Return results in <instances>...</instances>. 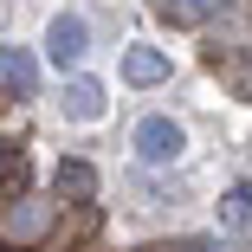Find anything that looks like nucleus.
<instances>
[{
	"label": "nucleus",
	"instance_id": "1",
	"mask_svg": "<svg viewBox=\"0 0 252 252\" xmlns=\"http://www.w3.org/2000/svg\"><path fill=\"white\" fill-rule=\"evenodd\" d=\"M45 59H52L65 78H78L84 59H91V26H84L78 13H59L52 26H45Z\"/></svg>",
	"mask_w": 252,
	"mask_h": 252
},
{
	"label": "nucleus",
	"instance_id": "2",
	"mask_svg": "<svg viewBox=\"0 0 252 252\" xmlns=\"http://www.w3.org/2000/svg\"><path fill=\"white\" fill-rule=\"evenodd\" d=\"M181 149H188V136H181V123H175V117H142V123H136V156H142L149 168L181 162Z\"/></svg>",
	"mask_w": 252,
	"mask_h": 252
},
{
	"label": "nucleus",
	"instance_id": "3",
	"mask_svg": "<svg viewBox=\"0 0 252 252\" xmlns=\"http://www.w3.org/2000/svg\"><path fill=\"white\" fill-rule=\"evenodd\" d=\"M0 91L7 97H32L39 91V59L26 45H0Z\"/></svg>",
	"mask_w": 252,
	"mask_h": 252
},
{
	"label": "nucleus",
	"instance_id": "4",
	"mask_svg": "<svg viewBox=\"0 0 252 252\" xmlns=\"http://www.w3.org/2000/svg\"><path fill=\"white\" fill-rule=\"evenodd\" d=\"M59 104H65L71 123H97V117H104V84L78 71V78H65V97H59Z\"/></svg>",
	"mask_w": 252,
	"mask_h": 252
},
{
	"label": "nucleus",
	"instance_id": "5",
	"mask_svg": "<svg viewBox=\"0 0 252 252\" xmlns=\"http://www.w3.org/2000/svg\"><path fill=\"white\" fill-rule=\"evenodd\" d=\"M123 78H129L136 91L168 84V52H162V45H129V52H123Z\"/></svg>",
	"mask_w": 252,
	"mask_h": 252
},
{
	"label": "nucleus",
	"instance_id": "6",
	"mask_svg": "<svg viewBox=\"0 0 252 252\" xmlns=\"http://www.w3.org/2000/svg\"><path fill=\"white\" fill-rule=\"evenodd\" d=\"M45 220H52V207H45V200H26L20 214H7V226H0V233H7V239H39Z\"/></svg>",
	"mask_w": 252,
	"mask_h": 252
},
{
	"label": "nucleus",
	"instance_id": "7",
	"mask_svg": "<svg viewBox=\"0 0 252 252\" xmlns=\"http://www.w3.org/2000/svg\"><path fill=\"white\" fill-rule=\"evenodd\" d=\"M220 220H226V226H239V233H252V181H233V188H226Z\"/></svg>",
	"mask_w": 252,
	"mask_h": 252
},
{
	"label": "nucleus",
	"instance_id": "8",
	"mask_svg": "<svg viewBox=\"0 0 252 252\" xmlns=\"http://www.w3.org/2000/svg\"><path fill=\"white\" fill-rule=\"evenodd\" d=\"M59 188H65L71 200H91V194H97V175H91L84 162H59Z\"/></svg>",
	"mask_w": 252,
	"mask_h": 252
},
{
	"label": "nucleus",
	"instance_id": "9",
	"mask_svg": "<svg viewBox=\"0 0 252 252\" xmlns=\"http://www.w3.org/2000/svg\"><path fill=\"white\" fill-rule=\"evenodd\" d=\"M162 7H168L175 20H188V26H194V20H207V13H220V7H233V0H162Z\"/></svg>",
	"mask_w": 252,
	"mask_h": 252
},
{
	"label": "nucleus",
	"instance_id": "10",
	"mask_svg": "<svg viewBox=\"0 0 252 252\" xmlns=\"http://www.w3.org/2000/svg\"><path fill=\"white\" fill-rule=\"evenodd\" d=\"M13 162H20V149H13V142H7V136H0V175H7V168H13Z\"/></svg>",
	"mask_w": 252,
	"mask_h": 252
}]
</instances>
